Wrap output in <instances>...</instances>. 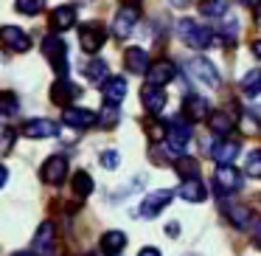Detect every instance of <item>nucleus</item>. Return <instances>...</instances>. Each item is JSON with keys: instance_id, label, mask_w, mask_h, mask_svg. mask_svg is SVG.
<instances>
[{"instance_id": "obj_3", "label": "nucleus", "mask_w": 261, "mask_h": 256, "mask_svg": "<svg viewBox=\"0 0 261 256\" xmlns=\"http://www.w3.org/2000/svg\"><path fill=\"white\" fill-rule=\"evenodd\" d=\"M188 141H191V124H188L186 119H180V115L171 119L169 124H166V149L180 158Z\"/></svg>"}, {"instance_id": "obj_22", "label": "nucleus", "mask_w": 261, "mask_h": 256, "mask_svg": "<svg viewBox=\"0 0 261 256\" xmlns=\"http://www.w3.org/2000/svg\"><path fill=\"white\" fill-rule=\"evenodd\" d=\"M208 127L214 135H222L225 138L227 132H233V127H236V121H233L230 113H225V110H216V113L208 115Z\"/></svg>"}, {"instance_id": "obj_31", "label": "nucleus", "mask_w": 261, "mask_h": 256, "mask_svg": "<svg viewBox=\"0 0 261 256\" xmlns=\"http://www.w3.org/2000/svg\"><path fill=\"white\" fill-rule=\"evenodd\" d=\"M17 110H20V102H17V96L14 93H0V115H17Z\"/></svg>"}, {"instance_id": "obj_43", "label": "nucleus", "mask_w": 261, "mask_h": 256, "mask_svg": "<svg viewBox=\"0 0 261 256\" xmlns=\"http://www.w3.org/2000/svg\"><path fill=\"white\" fill-rule=\"evenodd\" d=\"M14 256H37V253H29V250H20V253H14Z\"/></svg>"}, {"instance_id": "obj_26", "label": "nucleus", "mask_w": 261, "mask_h": 256, "mask_svg": "<svg viewBox=\"0 0 261 256\" xmlns=\"http://www.w3.org/2000/svg\"><path fill=\"white\" fill-rule=\"evenodd\" d=\"M70 186H73V194H76V197L85 200V197H90V192H93V177L87 175V172H76L73 180H70Z\"/></svg>"}, {"instance_id": "obj_11", "label": "nucleus", "mask_w": 261, "mask_h": 256, "mask_svg": "<svg viewBox=\"0 0 261 256\" xmlns=\"http://www.w3.org/2000/svg\"><path fill=\"white\" fill-rule=\"evenodd\" d=\"M171 197H174V194H171L169 189H158V192H149L146 197H143V203H141V217H158L160 211H163L166 205L171 203Z\"/></svg>"}, {"instance_id": "obj_23", "label": "nucleus", "mask_w": 261, "mask_h": 256, "mask_svg": "<svg viewBox=\"0 0 261 256\" xmlns=\"http://www.w3.org/2000/svg\"><path fill=\"white\" fill-rule=\"evenodd\" d=\"M73 96H79V90H76L73 85H70V79H57L54 82V87H51V99L57 104H62V107H68V102Z\"/></svg>"}, {"instance_id": "obj_24", "label": "nucleus", "mask_w": 261, "mask_h": 256, "mask_svg": "<svg viewBox=\"0 0 261 256\" xmlns=\"http://www.w3.org/2000/svg\"><path fill=\"white\" fill-rule=\"evenodd\" d=\"M124 248H126V234L118 231V228H113V231H107L101 237V250L104 253H121Z\"/></svg>"}, {"instance_id": "obj_10", "label": "nucleus", "mask_w": 261, "mask_h": 256, "mask_svg": "<svg viewBox=\"0 0 261 256\" xmlns=\"http://www.w3.org/2000/svg\"><path fill=\"white\" fill-rule=\"evenodd\" d=\"M34 250L37 256H54L57 253V228H54V222H42L40 228H37V237H34Z\"/></svg>"}, {"instance_id": "obj_38", "label": "nucleus", "mask_w": 261, "mask_h": 256, "mask_svg": "<svg viewBox=\"0 0 261 256\" xmlns=\"http://www.w3.org/2000/svg\"><path fill=\"white\" fill-rule=\"evenodd\" d=\"M242 6H247V9H258L261 6V0H239Z\"/></svg>"}, {"instance_id": "obj_21", "label": "nucleus", "mask_w": 261, "mask_h": 256, "mask_svg": "<svg viewBox=\"0 0 261 256\" xmlns=\"http://www.w3.org/2000/svg\"><path fill=\"white\" fill-rule=\"evenodd\" d=\"M124 65H126V71H129V74H146V71L152 68V62H149V54L143 51V48H126Z\"/></svg>"}, {"instance_id": "obj_32", "label": "nucleus", "mask_w": 261, "mask_h": 256, "mask_svg": "<svg viewBox=\"0 0 261 256\" xmlns=\"http://www.w3.org/2000/svg\"><path fill=\"white\" fill-rule=\"evenodd\" d=\"M14 9H17L20 14L34 17V14H40L42 9H45V0H14Z\"/></svg>"}, {"instance_id": "obj_29", "label": "nucleus", "mask_w": 261, "mask_h": 256, "mask_svg": "<svg viewBox=\"0 0 261 256\" xmlns=\"http://www.w3.org/2000/svg\"><path fill=\"white\" fill-rule=\"evenodd\" d=\"M227 220L236 231H247V222H250V211L244 205H230L227 208Z\"/></svg>"}, {"instance_id": "obj_7", "label": "nucleus", "mask_w": 261, "mask_h": 256, "mask_svg": "<svg viewBox=\"0 0 261 256\" xmlns=\"http://www.w3.org/2000/svg\"><path fill=\"white\" fill-rule=\"evenodd\" d=\"M79 42L87 54H96V51H101V45L107 42V31L98 23H87L79 29Z\"/></svg>"}, {"instance_id": "obj_34", "label": "nucleus", "mask_w": 261, "mask_h": 256, "mask_svg": "<svg viewBox=\"0 0 261 256\" xmlns=\"http://www.w3.org/2000/svg\"><path fill=\"white\" fill-rule=\"evenodd\" d=\"M247 175L250 177H261V149H253V152L247 155Z\"/></svg>"}, {"instance_id": "obj_8", "label": "nucleus", "mask_w": 261, "mask_h": 256, "mask_svg": "<svg viewBox=\"0 0 261 256\" xmlns=\"http://www.w3.org/2000/svg\"><path fill=\"white\" fill-rule=\"evenodd\" d=\"M138 9L135 6H121V12L115 14V20H113V37H118V40H126V37L135 31V26H138Z\"/></svg>"}, {"instance_id": "obj_15", "label": "nucleus", "mask_w": 261, "mask_h": 256, "mask_svg": "<svg viewBox=\"0 0 261 256\" xmlns=\"http://www.w3.org/2000/svg\"><path fill=\"white\" fill-rule=\"evenodd\" d=\"M62 121L68 127H73V130H87L90 124H96V113L85 110V107H65Z\"/></svg>"}, {"instance_id": "obj_13", "label": "nucleus", "mask_w": 261, "mask_h": 256, "mask_svg": "<svg viewBox=\"0 0 261 256\" xmlns=\"http://www.w3.org/2000/svg\"><path fill=\"white\" fill-rule=\"evenodd\" d=\"M174 76H177V65L169 62V59H160L158 65H152V68L146 71V79H149V85H152V87L169 85V82H174Z\"/></svg>"}, {"instance_id": "obj_1", "label": "nucleus", "mask_w": 261, "mask_h": 256, "mask_svg": "<svg viewBox=\"0 0 261 256\" xmlns=\"http://www.w3.org/2000/svg\"><path fill=\"white\" fill-rule=\"evenodd\" d=\"M42 54H45L48 65L54 68V74H57L59 79H68L70 62H68V45H65L62 37H57V34L42 37Z\"/></svg>"}, {"instance_id": "obj_14", "label": "nucleus", "mask_w": 261, "mask_h": 256, "mask_svg": "<svg viewBox=\"0 0 261 256\" xmlns=\"http://www.w3.org/2000/svg\"><path fill=\"white\" fill-rule=\"evenodd\" d=\"M59 132V124L51 119H29L23 124V135L25 138H54Z\"/></svg>"}, {"instance_id": "obj_36", "label": "nucleus", "mask_w": 261, "mask_h": 256, "mask_svg": "<svg viewBox=\"0 0 261 256\" xmlns=\"http://www.w3.org/2000/svg\"><path fill=\"white\" fill-rule=\"evenodd\" d=\"M253 231H250V239H253V245L255 248H261V220H253Z\"/></svg>"}, {"instance_id": "obj_5", "label": "nucleus", "mask_w": 261, "mask_h": 256, "mask_svg": "<svg viewBox=\"0 0 261 256\" xmlns=\"http://www.w3.org/2000/svg\"><path fill=\"white\" fill-rule=\"evenodd\" d=\"M214 183H216V189H219V194H236L239 189H242V172L233 169L230 164H227V166H216Z\"/></svg>"}, {"instance_id": "obj_37", "label": "nucleus", "mask_w": 261, "mask_h": 256, "mask_svg": "<svg viewBox=\"0 0 261 256\" xmlns=\"http://www.w3.org/2000/svg\"><path fill=\"white\" fill-rule=\"evenodd\" d=\"M6 180H9V169H6L3 164H0V189L6 186Z\"/></svg>"}, {"instance_id": "obj_28", "label": "nucleus", "mask_w": 261, "mask_h": 256, "mask_svg": "<svg viewBox=\"0 0 261 256\" xmlns=\"http://www.w3.org/2000/svg\"><path fill=\"white\" fill-rule=\"evenodd\" d=\"M227 6H230V0H202L199 14H205V17H225Z\"/></svg>"}, {"instance_id": "obj_30", "label": "nucleus", "mask_w": 261, "mask_h": 256, "mask_svg": "<svg viewBox=\"0 0 261 256\" xmlns=\"http://www.w3.org/2000/svg\"><path fill=\"white\" fill-rule=\"evenodd\" d=\"M242 90L247 96H258L261 93V71H247L242 76Z\"/></svg>"}, {"instance_id": "obj_44", "label": "nucleus", "mask_w": 261, "mask_h": 256, "mask_svg": "<svg viewBox=\"0 0 261 256\" xmlns=\"http://www.w3.org/2000/svg\"><path fill=\"white\" fill-rule=\"evenodd\" d=\"M85 256H101V253H96V250H87V253Z\"/></svg>"}, {"instance_id": "obj_25", "label": "nucleus", "mask_w": 261, "mask_h": 256, "mask_svg": "<svg viewBox=\"0 0 261 256\" xmlns=\"http://www.w3.org/2000/svg\"><path fill=\"white\" fill-rule=\"evenodd\" d=\"M107 74H110V68H107L104 59H90V62L85 65V76H87L90 85H104V82H107Z\"/></svg>"}, {"instance_id": "obj_19", "label": "nucleus", "mask_w": 261, "mask_h": 256, "mask_svg": "<svg viewBox=\"0 0 261 256\" xmlns=\"http://www.w3.org/2000/svg\"><path fill=\"white\" fill-rule=\"evenodd\" d=\"M76 17H79V12H76V6H57L51 14V29L54 31H68L76 26Z\"/></svg>"}, {"instance_id": "obj_18", "label": "nucleus", "mask_w": 261, "mask_h": 256, "mask_svg": "<svg viewBox=\"0 0 261 256\" xmlns=\"http://www.w3.org/2000/svg\"><path fill=\"white\" fill-rule=\"evenodd\" d=\"M177 194L182 200H188V203H202V200H208V186H205V180L194 177V180H182Z\"/></svg>"}, {"instance_id": "obj_17", "label": "nucleus", "mask_w": 261, "mask_h": 256, "mask_svg": "<svg viewBox=\"0 0 261 256\" xmlns=\"http://www.w3.org/2000/svg\"><path fill=\"white\" fill-rule=\"evenodd\" d=\"M239 141H230V138H222V141H216L214 147H211V158L216 160L219 166H227L233 164V158L239 155Z\"/></svg>"}, {"instance_id": "obj_45", "label": "nucleus", "mask_w": 261, "mask_h": 256, "mask_svg": "<svg viewBox=\"0 0 261 256\" xmlns=\"http://www.w3.org/2000/svg\"><path fill=\"white\" fill-rule=\"evenodd\" d=\"M132 3H138V0H132Z\"/></svg>"}, {"instance_id": "obj_16", "label": "nucleus", "mask_w": 261, "mask_h": 256, "mask_svg": "<svg viewBox=\"0 0 261 256\" xmlns=\"http://www.w3.org/2000/svg\"><path fill=\"white\" fill-rule=\"evenodd\" d=\"M101 93H104V102L118 107L126 96V79L124 76H107V82L101 85Z\"/></svg>"}, {"instance_id": "obj_42", "label": "nucleus", "mask_w": 261, "mask_h": 256, "mask_svg": "<svg viewBox=\"0 0 261 256\" xmlns=\"http://www.w3.org/2000/svg\"><path fill=\"white\" fill-rule=\"evenodd\" d=\"M177 234H180V225H177V222H171V225H169V237H177Z\"/></svg>"}, {"instance_id": "obj_6", "label": "nucleus", "mask_w": 261, "mask_h": 256, "mask_svg": "<svg viewBox=\"0 0 261 256\" xmlns=\"http://www.w3.org/2000/svg\"><path fill=\"white\" fill-rule=\"evenodd\" d=\"M188 71H191V76L197 82H202V85L219 87V74H216V68H214V62H211V59H205V57L188 59Z\"/></svg>"}, {"instance_id": "obj_39", "label": "nucleus", "mask_w": 261, "mask_h": 256, "mask_svg": "<svg viewBox=\"0 0 261 256\" xmlns=\"http://www.w3.org/2000/svg\"><path fill=\"white\" fill-rule=\"evenodd\" d=\"M138 256H160V250H158V248H143Z\"/></svg>"}, {"instance_id": "obj_12", "label": "nucleus", "mask_w": 261, "mask_h": 256, "mask_svg": "<svg viewBox=\"0 0 261 256\" xmlns=\"http://www.w3.org/2000/svg\"><path fill=\"white\" fill-rule=\"evenodd\" d=\"M211 115V107L208 102H205L202 96H197V93H188L186 102H182V119L191 124V121H202Z\"/></svg>"}, {"instance_id": "obj_35", "label": "nucleus", "mask_w": 261, "mask_h": 256, "mask_svg": "<svg viewBox=\"0 0 261 256\" xmlns=\"http://www.w3.org/2000/svg\"><path fill=\"white\" fill-rule=\"evenodd\" d=\"M118 160H121V155L115 152V149L101 152V166H104V169H118Z\"/></svg>"}, {"instance_id": "obj_4", "label": "nucleus", "mask_w": 261, "mask_h": 256, "mask_svg": "<svg viewBox=\"0 0 261 256\" xmlns=\"http://www.w3.org/2000/svg\"><path fill=\"white\" fill-rule=\"evenodd\" d=\"M0 42L12 54H23L31 48V37L23 29H17V26H0Z\"/></svg>"}, {"instance_id": "obj_40", "label": "nucleus", "mask_w": 261, "mask_h": 256, "mask_svg": "<svg viewBox=\"0 0 261 256\" xmlns=\"http://www.w3.org/2000/svg\"><path fill=\"white\" fill-rule=\"evenodd\" d=\"M253 57L261 62V40H255V42H253Z\"/></svg>"}, {"instance_id": "obj_41", "label": "nucleus", "mask_w": 261, "mask_h": 256, "mask_svg": "<svg viewBox=\"0 0 261 256\" xmlns=\"http://www.w3.org/2000/svg\"><path fill=\"white\" fill-rule=\"evenodd\" d=\"M169 3H171V6H174V9H186L188 3H191V0H169Z\"/></svg>"}, {"instance_id": "obj_33", "label": "nucleus", "mask_w": 261, "mask_h": 256, "mask_svg": "<svg viewBox=\"0 0 261 256\" xmlns=\"http://www.w3.org/2000/svg\"><path fill=\"white\" fill-rule=\"evenodd\" d=\"M96 121L101 127H115V121H118V107H115V104H104V110L96 115Z\"/></svg>"}, {"instance_id": "obj_20", "label": "nucleus", "mask_w": 261, "mask_h": 256, "mask_svg": "<svg viewBox=\"0 0 261 256\" xmlns=\"http://www.w3.org/2000/svg\"><path fill=\"white\" fill-rule=\"evenodd\" d=\"M141 102H143V107H146V113H152V115L163 113V107H166V93H163V87L146 85V87L141 90Z\"/></svg>"}, {"instance_id": "obj_2", "label": "nucleus", "mask_w": 261, "mask_h": 256, "mask_svg": "<svg viewBox=\"0 0 261 256\" xmlns=\"http://www.w3.org/2000/svg\"><path fill=\"white\" fill-rule=\"evenodd\" d=\"M177 34H180V40L186 42L188 48H197V51H205V48L214 42V31L199 26L197 20H188V17L177 23Z\"/></svg>"}, {"instance_id": "obj_27", "label": "nucleus", "mask_w": 261, "mask_h": 256, "mask_svg": "<svg viewBox=\"0 0 261 256\" xmlns=\"http://www.w3.org/2000/svg\"><path fill=\"white\" fill-rule=\"evenodd\" d=\"M174 169H177V175H180L182 180H194V177H199V164L194 158H186V155L177 158Z\"/></svg>"}, {"instance_id": "obj_9", "label": "nucleus", "mask_w": 261, "mask_h": 256, "mask_svg": "<svg viewBox=\"0 0 261 256\" xmlns=\"http://www.w3.org/2000/svg\"><path fill=\"white\" fill-rule=\"evenodd\" d=\"M40 175H42V180H45L48 186H59V183L68 177V158H62V155H51V158L42 164Z\"/></svg>"}]
</instances>
